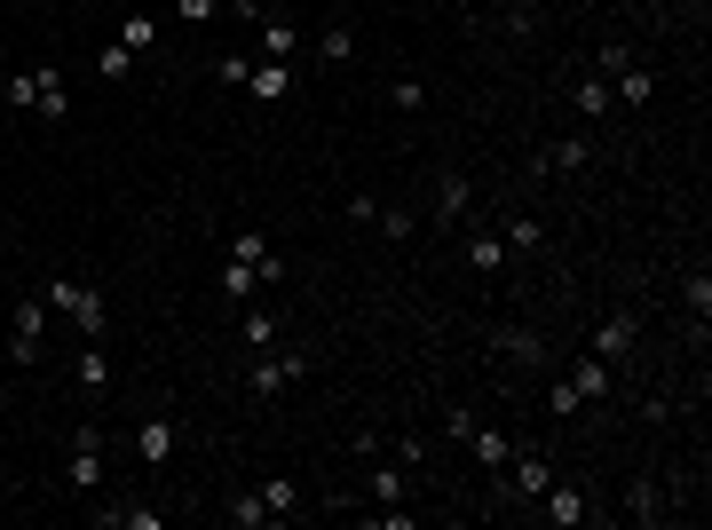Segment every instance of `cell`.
<instances>
[{
  "label": "cell",
  "instance_id": "obj_7",
  "mask_svg": "<svg viewBox=\"0 0 712 530\" xmlns=\"http://www.w3.org/2000/svg\"><path fill=\"white\" fill-rule=\"evenodd\" d=\"M586 158H594V143H586V136H562V143H547V151L530 158V175H579Z\"/></svg>",
  "mask_w": 712,
  "mask_h": 530
},
{
  "label": "cell",
  "instance_id": "obj_32",
  "mask_svg": "<svg viewBox=\"0 0 712 530\" xmlns=\"http://www.w3.org/2000/svg\"><path fill=\"white\" fill-rule=\"evenodd\" d=\"M237 333H246V349L261 356L269 341H278V317H237Z\"/></svg>",
  "mask_w": 712,
  "mask_h": 530
},
{
  "label": "cell",
  "instance_id": "obj_31",
  "mask_svg": "<svg viewBox=\"0 0 712 530\" xmlns=\"http://www.w3.org/2000/svg\"><path fill=\"white\" fill-rule=\"evenodd\" d=\"M9 104H16V111H32V104H40V63H32V72H16V80H9Z\"/></svg>",
  "mask_w": 712,
  "mask_h": 530
},
{
  "label": "cell",
  "instance_id": "obj_9",
  "mask_svg": "<svg viewBox=\"0 0 712 530\" xmlns=\"http://www.w3.org/2000/svg\"><path fill=\"white\" fill-rule=\"evenodd\" d=\"M467 451H475V468H491V475H506V459H515V444H506V427H483V420H475Z\"/></svg>",
  "mask_w": 712,
  "mask_h": 530
},
{
  "label": "cell",
  "instance_id": "obj_39",
  "mask_svg": "<svg viewBox=\"0 0 712 530\" xmlns=\"http://www.w3.org/2000/svg\"><path fill=\"white\" fill-rule=\"evenodd\" d=\"M127 63H135V56H127V48H119V40H112V48H104V56H95V72H104V80H127Z\"/></svg>",
  "mask_w": 712,
  "mask_h": 530
},
{
  "label": "cell",
  "instance_id": "obj_21",
  "mask_svg": "<svg viewBox=\"0 0 712 530\" xmlns=\"http://www.w3.org/2000/svg\"><path fill=\"white\" fill-rule=\"evenodd\" d=\"M499 261H506V246H499V229H475V238H467V270H475V278H491Z\"/></svg>",
  "mask_w": 712,
  "mask_h": 530
},
{
  "label": "cell",
  "instance_id": "obj_3",
  "mask_svg": "<svg viewBox=\"0 0 712 530\" xmlns=\"http://www.w3.org/2000/svg\"><path fill=\"white\" fill-rule=\"evenodd\" d=\"M310 349H285V356H254V373H246V388L261 396V404H269V396H285L293 380H310Z\"/></svg>",
  "mask_w": 712,
  "mask_h": 530
},
{
  "label": "cell",
  "instance_id": "obj_42",
  "mask_svg": "<svg viewBox=\"0 0 712 530\" xmlns=\"http://www.w3.org/2000/svg\"><path fill=\"white\" fill-rule=\"evenodd\" d=\"M143 9H166V0H143Z\"/></svg>",
  "mask_w": 712,
  "mask_h": 530
},
{
  "label": "cell",
  "instance_id": "obj_40",
  "mask_svg": "<svg viewBox=\"0 0 712 530\" xmlns=\"http://www.w3.org/2000/svg\"><path fill=\"white\" fill-rule=\"evenodd\" d=\"M166 9H175V16H183V24H207V16H214V9H222V0H166Z\"/></svg>",
  "mask_w": 712,
  "mask_h": 530
},
{
  "label": "cell",
  "instance_id": "obj_22",
  "mask_svg": "<svg viewBox=\"0 0 712 530\" xmlns=\"http://www.w3.org/2000/svg\"><path fill=\"white\" fill-rule=\"evenodd\" d=\"M499 246H515V254H538V246H547V222H538V214H515V222L499 229Z\"/></svg>",
  "mask_w": 712,
  "mask_h": 530
},
{
  "label": "cell",
  "instance_id": "obj_10",
  "mask_svg": "<svg viewBox=\"0 0 712 530\" xmlns=\"http://www.w3.org/2000/svg\"><path fill=\"white\" fill-rule=\"evenodd\" d=\"M404 475H412V468H404V459H381V451H372V475H364L372 507H396V499H404Z\"/></svg>",
  "mask_w": 712,
  "mask_h": 530
},
{
  "label": "cell",
  "instance_id": "obj_34",
  "mask_svg": "<svg viewBox=\"0 0 712 530\" xmlns=\"http://www.w3.org/2000/svg\"><path fill=\"white\" fill-rule=\"evenodd\" d=\"M230 254H237V261H254V278H261V254H269V238H261V229H237V238H230Z\"/></svg>",
  "mask_w": 712,
  "mask_h": 530
},
{
  "label": "cell",
  "instance_id": "obj_1",
  "mask_svg": "<svg viewBox=\"0 0 712 530\" xmlns=\"http://www.w3.org/2000/svg\"><path fill=\"white\" fill-rule=\"evenodd\" d=\"M40 302H48L56 317H72L87 341H104V325H112L104 293H95V285H80V278H48V285H40Z\"/></svg>",
  "mask_w": 712,
  "mask_h": 530
},
{
  "label": "cell",
  "instance_id": "obj_2",
  "mask_svg": "<svg viewBox=\"0 0 712 530\" xmlns=\"http://www.w3.org/2000/svg\"><path fill=\"white\" fill-rule=\"evenodd\" d=\"M63 483H72L80 491V499H87V491H104V427H72V459H63Z\"/></svg>",
  "mask_w": 712,
  "mask_h": 530
},
{
  "label": "cell",
  "instance_id": "obj_27",
  "mask_svg": "<svg viewBox=\"0 0 712 530\" xmlns=\"http://www.w3.org/2000/svg\"><path fill=\"white\" fill-rule=\"evenodd\" d=\"M467 214V175H444L435 182V222H459Z\"/></svg>",
  "mask_w": 712,
  "mask_h": 530
},
{
  "label": "cell",
  "instance_id": "obj_16",
  "mask_svg": "<svg viewBox=\"0 0 712 530\" xmlns=\"http://www.w3.org/2000/svg\"><path fill=\"white\" fill-rule=\"evenodd\" d=\"M246 87H254V104H285V87H293V63H269V56H261Z\"/></svg>",
  "mask_w": 712,
  "mask_h": 530
},
{
  "label": "cell",
  "instance_id": "obj_35",
  "mask_svg": "<svg viewBox=\"0 0 712 530\" xmlns=\"http://www.w3.org/2000/svg\"><path fill=\"white\" fill-rule=\"evenodd\" d=\"M689 317H697V333H704V317H712V278L704 270L689 278Z\"/></svg>",
  "mask_w": 712,
  "mask_h": 530
},
{
  "label": "cell",
  "instance_id": "obj_28",
  "mask_svg": "<svg viewBox=\"0 0 712 530\" xmlns=\"http://www.w3.org/2000/svg\"><path fill=\"white\" fill-rule=\"evenodd\" d=\"M317 56H325V63H349V56H357V24H325Z\"/></svg>",
  "mask_w": 712,
  "mask_h": 530
},
{
  "label": "cell",
  "instance_id": "obj_12",
  "mask_svg": "<svg viewBox=\"0 0 712 530\" xmlns=\"http://www.w3.org/2000/svg\"><path fill=\"white\" fill-rule=\"evenodd\" d=\"M633 341H641V317H609L602 333H594V356L618 364V356H633Z\"/></svg>",
  "mask_w": 712,
  "mask_h": 530
},
{
  "label": "cell",
  "instance_id": "obj_30",
  "mask_svg": "<svg viewBox=\"0 0 712 530\" xmlns=\"http://www.w3.org/2000/svg\"><path fill=\"white\" fill-rule=\"evenodd\" d=\"M222 515H230V522H237V530H261V522H269V507H261V499H254V491H246V499H230V507H222Z\"/></svg>",
  "mask_w": 712,
  "mask_h": 530
},
{
  "label": "cell",
  "instance_id": "obj_15",
  "mask_svg": "<svg viewBox=\"0 0 712 530\" xmlns=\"http://www.w3.org/2000/svg\"><path fill=\"white\" fill-rule=\"evenodd\" d=\"M254 499L269 507V522H293V515H301V483H293V475H269Z\"/></svg>",
  "mask_w": 712,
  "mask_h": 530
},
{
  "label": "cell",
  "instance_id": "obj_6",
  "mask_svg": "<svg viewBox=\"0 0 712 530\" xmlns=\"http://www.w3.org/2000/svg\"><path fill=\"white\" fill-rule=\"evenodd\" d=\"M127 444H135V459H143V468H166V459H175V444H183V427L166 420V412H151V420L135 427Z\"/></svg>",
  "mask_w": 712,
  "mask_h": 530
},
{
  "label": "cell",
  "instance_id": "obj_24",
  "mask_svg": "<svg viewBox=\"0 0 712 530\" xmlns=\"http://www.w3.org/2000/svg\"><path fill=\"white\" fill-rule=\"evenodd\" d=\"M570 104H579V119H602V111H609V80H602V72H586L579 87H570Z\"/></svg>",
  "mask_w": 712,
  "mask_h": 530
},
{
  "label": "cell",
  "instance_id": "obj_8",
  "mask_svg": "<svg viewBox=\"0 0 712 530\" xmlns=\"http://www.w3.org/2000/svg\"><path fill=\"white\" fill-rule=\"evenodd\" d=\"M657 95V80H650V63H626V72H609V104H626V111H641Z\"/></svg>",
  "mask_w": 712,
  "mask_h": 530
},
{
  "label": "cell",
  "instance_id": "obj_5",
  "mask_svg": "<svg viewBox=\"0 0 712 530\" xmlns=\"http://www.w3.org/2000/svg\"><path fill=\"white\" fill-rule=\"evenodd\" d=\"M530 507L547 515L555 530H579V522H594V507H586V491H579V483H547V491H538Z\"/></svg>",
  "mask_w": 712,
  "mask_h": 530
},
{
  "label": "cell",
  "instance_id": "obj_36",
  "mask_svg": "<svg viewBox=\"0 0 712 530\" xmlns=\"http://www.w3.org/2000/svg\"><path fill=\"white\" fill-rule=\"evenodd\" d=\"M372 222H381L388 238H412V207H372Z\"/></svg>",
  "mask_w": 712,
  "mask_h": 530
},
{
  "label": "cell",
  "instance_id": "obj_20",
  "mask_svg": "<svg viewBox=\"0 0 712 530\" xmlns=\"http://www.w3.org/2000/svg\"><path fill=\"white\" fill-rule=\"evenodd\" d=\"M626 522H665V491L657 483H626Z\"/></svg>",
  "mask_w": 712,
  "mask_h": 530
},
{
  "label": "cell",
  "instance_id": "obj_19",
  "mask_svg": "<svg viewBox=\"0 0 712 530\" xmlns=\"http://www.w3.org/2000/svg\"><path fill=\"white\" fill-rule=\"evenodd\" d=\"M32 111H40V119H56V127H63V111H72V87H63V72H56V63H40V104H32Z\"/></svg>",
  "mask_w": 712,
  "mask_h": 530
},
{
  "label": "cell",
  "instance_id": "obj_25",
  "mask_svg": "<svg viewBox=\"0 0 712 530\" xmlns=\"http://www.w3.org/2000/svg\"><path fill=\"white\" fill-rule=\"evenodd\" d=\"M151 40H159V9H135V16H127V32H119V48H127V56H143Z\"/></svg>",
  "mask_w": 712,
  "mask_h": 530
},
{
  "label": "cell",
  "instance_id": "obj_14",
  "mask_svg": "<svg viewBox=\"0 0 712 530\" xmlns=\"http://www.w3.org/2000/svg\"><path fill=\"white\" fill-rule=\"evenodd\" d=\"M48 317H56V309L40 302V293H24V302L9 309V341H40V333H48Z\"/></svg>",
  "mask_w": 712,
  "mask_h": 530
},
{
  "label": "cell",
  "instance_id": "obj_26",
  "mask_svg": "<svg viewBox=\"0 0 712 530\" xmlns=\"http://www.w3.org/2000/svg\"><path fill=\"white\" fill-rule=\"evenodd\" d=\"M293 48H301V32H293V24H278V16H261V56H269V63H285Z\"/></svg>",
  "mask_w": 712,
  "mask_h": 530
},
{
  "label": "cell",
  "instance_id": "obj_4",
  "mask_svg": "<svg viewBox=\"0 0 712 530\" xmlns=\"http://www.w3.org/2000/svg\"><path fill=\"white\" fill-rule=\"evenodd\" d=\"M547 483H555V459H547V451H523V459H515V483H499V507H530Z\"/></svg>",
  "mask_w": 712,
  "mask_h": 530
},
{
  "label": "cell",
  "instance_id": "obj_29",
  "mask_svg": "<svg viewBox=\"0 0 712 530\" xmlns=\"http://www.w3.org/2000/svg\"><path fill=\"white\" fill-rule=\"evenodd\" d=\"M388 104H396V111H428V80H420V72H404V80L388 87Z\"/></svg>",
  "mask_w": 712,
  "mask_h": 530
},
{
  "label": "cell",
  "instance_id": "obj_18",
  "mask_svg": "<svg viewBox=\"0 0 712 530\" xmlns=\"http://www.w3.org/2000/svg\"><path fill=\"white\" fill-rule=\"evenodd\" d=\"M570 388H579L586 404H602V396L618 388V380H609V364H602V356H579V364H570Z\"/></svg>",
  "mask_w": 712,
  "mask_h": 530
},
{
  "label": "cell",
  "instance_id": "obj_38",
  "mask_svg": "<svg viewBox=\"0 0 712 530\" xmlns=\"http://www.w3.org/2000/svg\"><path fill=\"white\" fill-rule=\"evenodd\" d=\"M579 404H586V396H579V388H570V380H555V388H547V412H555V420H570V412H579Z\"/></svg>",
  "mask_w": 712,
  "mask_h": 530
},
{
  "label": "cell",
  "instance_id": "obj_13",
  "mask_svg": "<svg viewBox=\"0 0 712 530\" xmlns=\"http://www.w3.org/2000/svg\"><path fill=\"white\" fill-rule=\"evenodd\" d=\"M491 349H499L506 364H538V356H547V341H538L530 325H499V333H491Z\"/></svg>",
  "mask_w": 712,
  "mask_h": 530
},
{
  "label": "cell",
  "instance_id": "obj_37",
  "mask_svg": "<svg viewBox=\"0 0 712 530\" xmlns=\"http://www.w3.org/2000/svg\"><path fill=\"white\" fill-rule=\"evenodd\" d=\"M626 63H633L626 40H602V56H594V72H602V80H609V72H626Z\"/></svg>",
  "mask_w": 712,
  "mask_h": 530
},
{
  "label": "cell",
  "instance_id": "obj_23",
  "mask_svg": "<svg viewBox=\"0 0 712 530\" xmlns=\"http://www.w3.org/2000/svg\"><path fill=\"white\" fill-rule=\"evenodd\" d=\"M222 302H237V309L254 302V261H237V254L222 261Z\"/></svg>",
  "mask_w": 712,
  "mask_h": 530
},
{
  "label": "cell",
  "instance_id": "obj_41",
  "mask_svg": "<svg viewBox=\"0 0 712 530\" xmlns=\"http://www.w3.org/2000/svg\"><path fill=\"white\" fill-rule=\"evenodd\" d=\"M269 9H278V0H230V16H246V24H261Z\"/></svg>",
  "mask_w": 712,
  "mask_h": 530
},
{
  "label": "cell",
  "instance_id": "obj_17",
  "mask_svg": "<svg viewBox=\"0 0 712 530\" xmlns=\"http://www.w3.org/2000/svg\"><path fill=\"white\" fill-rule=\"evenodd\" d=\"M104 530H166V507H95Z\"/></svg>",
  "mask_w": 712,
  "mask_h": 530
},
{
  "label": "cell",
  "instance_id": "obj_33",
  "mask_svg": "<svg viewBox=\"0 0 712 530\" xmlns=\"http://www.w3.org/2000/svg\"><path fill=\"white\" fill-rule=\"evenodd\" d=\"M214 80L222 87H246L254 80V56H214Z\"/></svg>",
  "mask_w": 712,
  "mask_h": 530
},
{
  "label": "cell",
  "instance_id": "obj_11",
  "mask_svg": "<svg viewBox=\"0 0 712 530\" xmlns=\"http://www.w3.org/2000/svg\"><path fill=\"white\" fill-rule=\"evenodd\" d=\"M72 388H87V396L112 388V356H104V341H87V349L72 356Z\"/></svg>",
  "mask_w": 712,
  "mask_h": 530
}]
</instances>
